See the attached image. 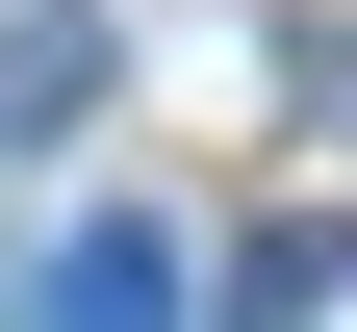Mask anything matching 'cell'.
Returning <instances> with one entry per match:
<instances>
[{"instance_id":"cell-1","label":"cell","mask_w":357,"mask_h":332,"mask_svg":"<svg viewBox=\"0 0 357 332\" xmlns=\"http://www.w3.org/2000/svg\"><path fill=\"white\" fill-rule=\"evenodd\" d=\"M26 332H178V256H153V230H77V256H52V307H26Z\"/></svg>"},{"instance_id":"cell-2","label":"cell","mask_w":357,"mask_h":332,"mask_svg":"<svg viewBox=\"0 0 357 332\" xmlns=\"http://www.w3.org/2000/svg\"><path fill=\"white\" fill-rule=\"evenodd\" d=\"M230 332H332V230H255V281H230Z\"/></svg>"}]
</instances>
